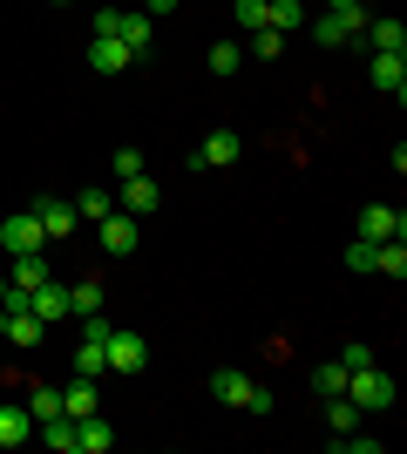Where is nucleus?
<instances>
[{
    "instance_id": "nucleus-1",
    "label": "nucleus",
    "mask_w": 407,
    "mask_h": 454,
    "mask_svg": "<svg viewBox=\"0 0 407 454\" xmlns=\"http://www.w3.org/2000/svg\"><path fill=\"white\" fill-rule=\"evenodd\" d=\"M211 400H217V407H245V414H271V387H258V380L238 373V366L211 373Z\"/></svg>"
},
{
    "instance_id": "nucleus-2",
    "label": "nucleus",
    "mask_w": 407,
    "mask_h": 454,
    "mask_svg": "<svg viewBox=\"0 0 407 454\" xmlns=\"http://www.w3.org/2000/svg\"><path fill=\"white\" fill-rule=\"evenodd\" d=\"M102 360H109V373H116V380H129V373H143V366H150V340H143V333H129V325H116V333L102 340Z\"/></svg>"
},
{
    "instance_id": "nucleus-3",
    "label": "nucleus",
    "mask_w": 407,
    "mask_h": 454,
    "mask_svg": "<svg viewBox=\"0 0 407 454\" xmlns=\"http://www.w3.org/2000/svg\"><path fill=\"white\" fill-rule=\"evenodd\" d=\"M347 400L360 407V414H380V407H394V373H380V360L360 366V373H347Z\"/></svg>"
},
{
    "instance_id": "nucleus-4",
    "label": "nucleus",
    "mask_w": 407,
    "mask_h": 454,
    "mask_svg": "<svg viewBox=\"0 0 407 454\" xmlns=\"http://www.w3.org/2000/svg\"><path fill=\"white\" fill-rule=\"evenodd\" d=\"M360 238H367V245H394V238H407V217L387 210V204H367L360 210Z\"/></svg>"
},
{
    "instance_id": "nucleus-5",
    "label": "nucleus",
    "mask_w": 407,
    "mask_h": 454,
    "mask_svg": "<svg viewBox=\"0 0 407 454\" xmlns=\"http://www.w3.org/2000/svg\"><path fill=\"white\" fill-rule=\"evenodd\" d=\"M27 312H35L41 325H61V319H68V285H61V278L35 285V292H27Z\"/></svg>"
},
{
    "instance_id": "nucleus-6",
    "label": "nucleus",
    "mask_w": 407,
    "mask_h": 454,
    "mask_svg": "<svg viewBox=\"0 0 407 454\" xmlns=\"http://www.w3.org/2000/svg\"><path fill=\"white\" fill-rule=\"evenodd\" d=\"M0 245H7V258H20V251H48L35 210H27V217H7V224H0Z\"/></svg>"
},
{
    "instance_id": "nucleus-7",
    "label": "nucleus",
    "mask_w": 407,
    "mask_h": 454,
    "mask_svg": "<svg viewBox=\"0 0 407 454\" xmlns=\"http://www.w3.org/2000/svg\"><path fill=\"white\" fill-rule=\"evenodd\" d=\"M129 48H122L116 35H89V68H96V75H122V68H129Z\"/></svg>"
},
{
    "instance_id": "nucleus-8",
    "label": "nucleus",
    "mask_w": 407,
    "mask_h": 454,
    "mask_svg": "<svg viewBox=\"0 0 407 454\" xmlns=\"http://www.w3.org/2000/svg\"><path fill=\"white\" fill-rule=\"evenodd\" d=\"M35 224H41V238L55 245V238H68V231H75V204H61V197H41V204H35Z\"/></svg>"
},
{
    "instance_id": "nucleus-9",
    "label": "nucleus",
    "mask_w": 407,
    "mask_h": 454,
    "mask_svg": "<svg viewBox=\"0 0 407 454\" xmlns=\"http://www.w3.org/2000/svg\"><path fill=\"white\" fill-rule=\"evenodd\" d=\"M102 251H109V258H129L136 251V217L129 210H109V217H102Z\"/></svg>"
},
{
    "instance_id": "nucleus-10",
    "label": "nucleus",
    "mask_w": 407,
    "mask_h": 454,
    "mask_svg": "<svg viewBox=\"0 0 407 454\" xmlns=\"http://www.w3.org/2000/svg\"><path fill=\"white\" fill-rule=\"evenodd\" d=\"M48 278H55L48 251H20V258H14V271H7V285H14V292H35V285H48Z\"/></svg>"
},
{
    "instance_id": "nucleus-11",
    "label": "nucleus",
    "mask_w": 407,
    "mask_h": 454,
    "mask_svg": "<svg viewBox=\"0 0 407 454\" xmlns=\"http://www.w3.org/2000/svg\"><path fill=\"white\" fill-rule=\"evenodd\" d=\"M367 75H373V89H380V95H394V102H401V95H407V55H373Z\"/></svg>"
},
{
    "instance_id": "nucleus-12",
    "label": "nucleus",
    "mask_w": 407,
    "mask_h": 454,
    "mask_svg": "<svg viewBox=\"0 0 407 454\" xmlns=\"http://www.w3.org/2000/svg\"><path fill=\"white\" fill-rule=\"evenodd\" d=\"M191 163H197V170H224V163H238V136L231 129H211V136H204V150H197Z\"/></svg>"
},
{
    "instance_id": "nucleus-13",
    "label": "nucleus",
    "mask_w": 407,
    "mask_h": 454,
    "mask_svg": "<svg viewBox=\"0 0 407 454\" xmlns=\"http://www.w3.org/2000/svg\"><path fill=\"white\" fill-rule=\"evenodd\" d=\"M116 41L129 48V55H150V14H143V7H122L116 14Z\"/></svg>"
},
{
    "instance_id": "nucleus-14",
    "label": "nucleus",
    "mask_w": 407,
    "mask_h": 454,
    "mask_svg": "<svg viewBox=\"0 0 407 454\" xmlns=\"http://www.w3.org/2000/svg\"><path fill=\"white\" fill-rule=\"evenodd\" d=\"M156 204H163V190H156L150 176H122V204H116V210H129V217H150Z\"/></svg>"
},
{
    "instance_id": "nucleus-15",
    "label": "nucleus",
    "mask_w": 407,
    "mask_h": 454,
    "mask_svg": "<svg viewBox=\"0 0 407 454\" xmlns=\"http://www.w3.org/2000/svg\"><path fill=\"white\" fill-rule=\"evenodd\" d=\"M360 35H367L373 55H407V27H401V20H367Z\"/></svg>"
},
{
    "instance_id": "nucleus-16",
    "label": "nucleus",
    "mask_w": 407,
    "mask_h": 454,
    "mask_svg": "<svg viewBox=\"0 0 407 454\" xmlns=\"http://www.w3.org/2000/svg\"><path fill=\"white\" fill-rule=\"evenodd\" d=\"M20 441H35V414L7 400V407H0V448H20Z\"/></svg>"
},
{
    "instance_id": "nucleus-17",
    "label": "nucleus",
    "mask_w": 407,
    "mask_h": 454,
    "mask_svg": "<svg viewBox=\"0 0 407 454\" xmlns=\"http://www.w3.org/2000/svg\"><path fill=\"white\" fill-rule=\"evenodd\" d=\"M35 434L48 441V448H55V454H82V434H75V420H68V414H55V420H41Z\"/></svg>"
},
{
    "instance_id": "nucleus-18",
    "label": "nucleus",
    "mask_w": 407,
    "mask_h": 454,
    "mask_svg": "<svg viewBox=\"0 0 407 454\" xmlns=\"http://www.w3.org/2000/svg\"><path fill=\"white\" fill-rule=\"evenodd\" d=\"M75 434H82V454H109V448H116V427H109L102 414L75 420Z\"/></svg>"
},
{
    "instance_id": "nucleus-19",
    "label": "nucleus",
    "mask_w": 407,
    "mask_h": 454,
    "mask_svg": "<svg viewBox=\"0 0 407 454\" xmlns=\"http://www.w3.org/2000/svg\"><path fill=\"white\" fill-rule=\"evenodd\" d=\"M96 312H102V285L96 278L68 285V319H96Z\"/></svg>"
},
{
    "instance_id": "nucleus-20",
    "label": "nucleus",
    "mask_w": 407,
    "mask_h": 454,
    "mask_svg": "<svg viewBox=\"0 0 407 454\" xmlns=\"http://www.w3.org/2000/svg\"><path fill=\"white\" fill-rule=\"evenodd\" d=\"M61 414H68V420H89V414H102V400H96V387H89V380H75V387H68V394H61Z\"/></svg>"
},
{
    "instance_id": "nucleus-21",
    "label": "nucleus",
    "mask_w": 407,
    "mask_h": 454,
    "mask_svg": "<svg viewBox=\"0 0 407 454\" xmlns=\"http://www.w3.org/2000/svg\"><path fill=\"white\" fill-rule=\"evenodd\" d=\"M41 333H48V325H41L27 305H20V312H7V340H14L20 353H27V346H41Z\"/></svg>"
},
{
    "instance_id": "nucleus-22",
    "label": "nucleus",
    "mask_w": 407,
    "mask_h": 454,
    "mask_svg": "<svg viewBox=\"0 0 407 454\" xmlns=\"http://www.w3.org/2000/svg\"><path fill=\"white\" fill-rule=\"evenodd\" d=\"M299 20H306V7H299V0H265V27H271V35H292Z\"/></svg>"
},
{
    "instance_id": "nucleus-23",
    "label": "nucleus",
    "mask_w": 407,
    "mask_h": 454,
    "mask_svg": "<svg viewBox=\"0 0 407 454\" xmlns=\"http://www.w3.org/2000/svg\"><path fill=\"white\" fill-rule=\"evenodd\" d=\"M27 414H35V427H41V420H55L61 414V387H48V380L27 387Z\"/></svg>"
},
{
    "instance_id": "nucleus-24",
    "label": "nucleus",
    "mask_w": 407,
    "mask_h": 454,
    "mask_svg": "<svg viewBox=\"0 0 407 454\" xmlns=\"http://www.w3.org/2000/svg\"><path fill=\"white\" fill-rule=\"evenodd\" d=\"M326 427L333 434H353V427H360V407H353L347 394H326Z\"/></svg>"
},
{
    "instance_id": "nucleus-25",
    "label": "nucleus",
    "mask_w": 407,
    "mask_h": 454,
    "mask_svg": "<svg viewBox=\"0 0 407 454\" xmlns=\"http://www.w3.org/2000/svg\"><path fill=\"white\" fill-rule=\"evenodd\" d=\"M109 373V360H102V340H82L75 346V380H102Z\"/></svg>"
},
{
    "instance_id": "nucleus-26",
    "label": "nucleus",
    "mask_w": 407,
    "mask_h": 454,
    "mask_svg": "<svg viewBox=\"0 0 407 454\" xmlns=\"http://www.w3.org/2000/svg\"><path fill=\"white\" fill-rule=\"evenodd\" d=\"M245 68V41H217L211 48V75H238Z\"/></svg>"
},
{
    "instance_id": "nucleus-27",
    "label": "nucleus",
    "mask_w": 407,
    "mask_h": 454,
    "mask_svg": "<svg viewBox=\"0 0 407 454\" xmlns=\"http://www.w3.org/2000/svg\"><path fill=\"white\" fill-rule=\"evenodd\" d=\"M109 210H116V197H109V190H82V197H75V217H96V224H102Z\"/></svg>"
},
{
    "instance_id": "nucleus-28",
    "label": "nucleus",
    "mask_w": 407,
    "mask_h": 454,
    "mask_svg": "<svg viewBox=\"0 0 407 454\" xmlns=\"http://www.w3.org/2000/svg\"><path fill=\"white\" fill-rule=\"evenodd\" d=\"M245 55H258V61H278L286 55V35H271V27H252V48Z\"/></svg>"
},
{
    "instance_id": "nucleus-29",
    "label": "nucleus",
    "mask_w": 407,
    "mask_h": 454,
    "mask_svg": "<svg viewBox=\"0 0 407 454\" xmlns=\"http://www.w3.org/2000/svg\"><path fill=\"white\" fill-rule=\"evenodd\" d=\"M312 394L326 400V394H347V366L333 360V366H319V373H312Z\"/></svg>"
},
{
    "instance_id": "nucleus-30",
    "label": "nucleus",
    "mask_w": 407,
    "mask_h": 454,
    "mask_svg": "<svg viewBox=\"0 0 407 454\" xmlns=\"http://www.w3.org/2000/svg\"><path fill=\"white\" fill-rule=\"evenodd\" d=\"M231 14H238V27L252 35V27H265V0H231Z\"/></svg>"
},
{
    "instance_id": "nucleus-31",
    "label": "nucleus",
    "mask_w": 407,
    "mask_h": 454,
    "mask_svg": "<svg viewBox=\"0 0 407 454\" xmlns=\"http://www.w3.org/2000/svg\"><path fill=\"white\" fill-rule=\"evenodd\" d=\"M347 265L353 271H373V245H367V238H353V245H347Z\"/></svg>"
},
{
    "instance_id": "nucleus-32",
    "label": "nucleus",
    "mask_w": 407,
    "mask_h": 454,
    "mask_svg": "<svg viewBox=\"0 0 407 454\" xmlns=\"http://www.w3.org/2000/svg\"><path fill=\"white\" fill-rule=\"evenodd\" d=\"M340 366H347V373H360V366H373V346H347V353H340Z\"/></svg>"
},
{
    "instance_id": "nucleus-33",
    "label": "nucleus",
    "mask_w": 407,
    "mask_h": 454,
    "mask_svg": "<svg viewBox=\"0 0 407 454\" xmlns=\"http://www.w3.org/2000/svg\"><path fill=\"white\" fill-rule=\"evenodd\" d=\"M116 176H143V150H116Z\"/></svg>"
},
{
    "instance_id": "nucleus-34",
    "label": "nucleus",
    "mask_w": 407,
    "mask_h": 454,
    "mask_svg": "<svg viewBox=\"0 0 407 454\" xmlns=\"http://www.w3.org/2000/svg\"><path fill=\"white\" fill-rule=\"evenodd\" d=\"M143 14H150V20L156 14H176V0H143Z\"/></svg>"
},
{
    "instance_id": "nucleus-35",
    "label": "nucleus",
    "mask_w": 407,
    "mask_h": 454,
    "mask_svg": "<svg viewBox=\"0 0 407 454\" xmlns=\"http://www.w3.org/2000/svg\"><path fill=\"white\" fill-rule=\"evenodd\" d=\"M0 340H7V305H0Z\"/></svg>"
},
{
    "instance_id": "nucleus-36",
    "label": "nucleus",
    "mask_w": 407,
    "mask_h": 454,
    "mask_svg": "<svg viewBox=\"0 0 407 454\" xmlns=\"http://www.w3.org/2000/svg\"><path fill=\"white\" fill-rule=\"evenodd\" d=\"M0 299H7V271H0Z\"/></svg>"
},
{
    "instance_id": "nucleus-37",
    "label": "nucleus",
    "mask_w": 407,
    "mask_h": 454,
    "mask_svg": "<svg viewBox=\"0 0 407 454\" xmlns=\"http://www.w3.org/2000/svg\"><path fill=\"white\" fill-rule=\"evenodd\" d=\"M61 7H68V0H61Z\"/></svg>"
}]
</instances>
